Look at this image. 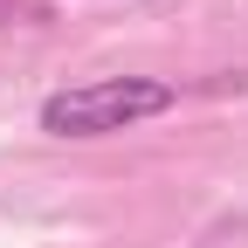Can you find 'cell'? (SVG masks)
<instances>
[{
    "label": "cell",
    "instance_id": "cell-1",
    "mask_svg": "<svg viewBox=\"0 0 248 248\" xmlns=\"http://www.w3.org/2000/svg\"><path fill=\"white\" fill-rule=\"evenodd\" d=\"M172 104H179L172 83H152V76H104V83L55 90V97L42 104V131H48V138H104V131H124V124L166 117Z\"/></svg>",
    "mask_w": 248,
    "mask_h": 248
}]
</instances>
